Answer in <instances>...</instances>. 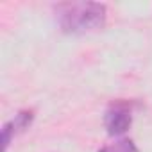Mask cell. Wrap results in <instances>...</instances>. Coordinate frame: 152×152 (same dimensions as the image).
Masks as SVG:
<instances>
[{
  "mask_svg": "<svg viewBox=\"0 0 152 152\" xmlns=\"http://www.w3.org/2000/svg\"><path fill=\"white\" fill-rule=\"evenodd\" d=\"M59 25L66 32L83 34L100 29L106 22V6L97 2H72L56 7Z\"/></svg>",
  "mask_w": 152,
  "mask_h": 152,
  "instance_id": "6da1fadb",
  "label": "cell"
},
{
  "mask_svg": "<svg viewBox=\"0 0 152 152\" xmlns=\"http://www.w3.org/2000/svg\"><path fill=\"white\" fill-rule=\"evenodd\" d=\"M131 122H132V116L127 104H122V102L113 104L106 113V127L109 134H124L131 127Z\"/></svg>",
  "mask_w": 152,
  "mask_h": 152,
  "instance_id": "7a4b0ae2",
  "label": "cell"
},
{
  "mask_svg": "<svg viewBox=\"0 0 152 152\" xmlns=\"http://www.w3.org/2000/svg\"><path fill=\"white\" fill-rule=\"evenodd\" d=\"M32 118H34V113H32V111H20V113L15 116V120H11L9 124L4 125V129H2V145H4V150L7 148V145H9L13 134L25 131V129L31 125Z\"/></svg>",
  "mask_w": 152,
  "mask_h": 152,
  "instance_id": "3957f363",
  "label": "cell"
},
{
  "mask_svg": "<svg viewBox=\"0 0 152 152\" xmlns=\"http://www.w3.org/2000/svg\"><path fill=\"white\" fill-rule=\"evenodd\" d=\"M99 152H138V148L132 140H120V141H115L113 145L104 147Z\"/></svg>",
  "mask_w": 152,
  "mask_h": 152,
  "instance_id": "277c9868",
  "label": "cell"
}]
</instances>
